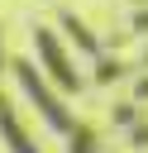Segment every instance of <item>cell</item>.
<instances>
[{"mask_svg": "<svg viewBox=\"0 0 148 153\" xmlns=\"http://www.w3.org/2000/svg\"><path fill=\"white\" fill-rule=\"evenodd\" d=\"M10 76H14V86L24 91V100L38 110V120H43L53 134H62V139H67V134L81 124V120L72 115V100H67L62 91H53V86H48V76H43L29 57H10Z\"/></svg>", "mask_w": 148, "mask_h": 153, "instance_id": "obj_1", "label": "cell"}, {"mask_svg": "<svg viewBox=\"0 0 148 153\" xmlns=\"http://www.w3.org/2000/svg\"><path fill=\"white\" fill-rule=\"evenodd\" d=\"M33 67L48 76V86L53 91H62V96H76L81 86H86V76H81V67L72 62V53H67V43H62V33L53 29V24H33Z\"/></svg>", "mask_w": 148, "mask_h": 153, "instance_id": "obj_2", "label": "cell"}, {"mask_svg": "<svg viewBox=\"0 0 148 153\" xmlns=\"http://www.w3.org/2000/svg\"><path fill=\"white\" fill-rule=\"evenodd\" d=\"M0 148L5 153H43L38 139L24 129V120H19V110H14V100L5 91H0Z\"/></svg>", "mask_w": 148, "mask_h": 153, "instance_id": "obj_3", "label": "cell"}, {"mask_svg": "<svg viewBox=\"0 0 148 153\" xmlns=\"http://www.w3.org/2000/svg\"><path fill=\"white\" fill-rule=\"evenodd\" d=\"M57 24H62V43H76V48H81V53H86L91 62H100V57H105V53H100V38L91 33V24H86L81 14L62 10V14H57Z\"/></svg>", "mask_w": 148, "mask_h": 153, "instance_id": "obj_4", "label": "cell"}, {"mask_svg": "<svg viewBox=\"0 0 148 153\" xmlns=\"http://www.w3.org/2000/svg\"><path fill=\"white\" fill-rule=\"evenodd\" d=\"M67 153H100V134H95V129L81 120V124L67 134Z\"/></svg>", "mask_w": 148, "mask_h": 153, "instance_id": "obj_5", "label": "cell"}, {"mask_svg": "<svg viewBox=\"0 0 148 153\" xmlns=\"http://www.w3.org/2000/svg\"><path fill=\"white\" fill-rule=\"evenodd\" d=\"M124 72H129V67H124L119 57H100V62L91 67V76H95V81H105V86H110V81H119Z\"/></svg>", "mask_w": 148, "mask_h": 153, "instance_id": "obj_6", "label": "cell"}, {"mask_svg": "<svg viewBox=\"0 0 148 153\" xmlns=\"http://www.w3.org/2000/svg\"><path fill=\"white\" fill-rule=\"evenodd\" d=\"M110 120H115L119 129H134V124H138V105H134V100H119V105L110 110Z\"/></svg>", "mask_w": 148, "mask_h": 153, "instance_id": "obj_7", "label": "cell"}, {"mask_svg": "<svg viewBox=\"0 0 148 153\" xmlns=\"http://www.w3.org/2000/svg\"><path fill=\"white\" fill-rule=\"evenodd\" d=\"M129 148H148V124H134L129 129Z\"/></svg>", "mask_w": 148, "mask_h": 153, "instance_id": "obj_8", "label": "cell"}, {"mask_svg": "<svg viewBox=\"0 0 148 153\" xmlns=\"http://www.w3.org/2000/svg\"><path fill=\"white\" fill-rule=\"evenodd\" d=\"M10 67V48H5V24H0V72Z\"/></svg>", "mask_w": 148, "mask_h": 153, "instance_id": "obj_9", "label": "cell"}, {"mask_svg": "<svg viewBox=\"0 0 148 153\" xmlns=\"http://www.w3.org/2000/svg\"><path fill=\"white\" fill-rule=\"evenodd\" d=\"M134 100H148V76H138V86H134Z\"/></svg>", "mask_w": 148, "mask_h": 153, "instance_id": "obj_10", "label": "cell"}, {"mask_svg": "<svg viewBox=\"0 0 148 153\" xmlns=\"http://www.w3.org/2000/svg\"><path fill=\"white\" fill-rule=\"evenodd\" d=\"M143 62H148V53H143Z\"/></svg>", "mask_w": 148, "mask_h": 153, "instance_id": "obj_11", "label": "cell"}]
</instances>
